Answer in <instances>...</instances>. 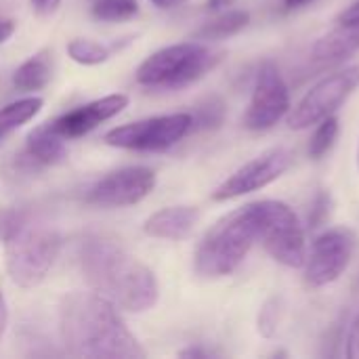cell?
I'll list each match as a JSON object with an SVG mask.
<instances>
[{
  "label": "cell",
  "mask_w": 359,
  "mask_h": 359,
  "mask_svg": "<svg viewBox=\"0 0 359 359\" xmlns=\"http://www.w3.org/2000/svg\"><path fill=\"white\" fill-rule=\"evenodd\" d=\"M248 23H250V15L246 11H227V13L206 21L200 29H196L194 40H200V42L225 40V38L240 34Z\"/></svg>",
  "instance_id": "obj_19"
},
{
  "label": "cell",
  "mask_w": 359,
  "mask_h": 359,
  "mask_svg": "<svg viewBox=\"0 0 359 359\" xmlns=\"http://www.w3.org/2000/svg\"><path fill=\"white\" fill-rule=\"evenodd\" d=\"M126 107H128V95L114 93V95L95 99L86 105H80V107L55 118L53 122H48V126L63 139H80V137L93 133L99 124L122 114Z\"/></svg>",
  "instance_id": "obj_13"
},
{
  "label": "cell",
  "mask_w": 359,
  "mask_h": 359,
  "mask_svg": "<svg viewBox=\"0 0 359 359\" xmlns=\"http://www.w3.org/2000/svg\"><path fill=\"white\" fill-rule=\"evenodd\" d=\"M355 231L349 227H330L320 233L305 259V282L311 288L334 284L349 267L355 252Z\"/></svg>",
  "instance_id": "obj_9"
},
{
  "label": "cell",
  "mask_w": 359,
  "mask_h": 359,
  "mask_svg": "<svg viewBox=\"0 0 359 359\" xmlns=\"http://www.w3.org/2000/svg\"><path fill=\"white\" fill-rule=\"evenodd\" d=\"M59 337L65 353L80 359H143L147 351L128 330L116 305L95 290H76L59 305Z\"/></svg>",
  "instance_id": "obj_1"
},
{
  "label": "cell",
  "mask_w": 359,
  "mask_h": 359,
  "mask_svg": "<svg viewBox=\"0 0 359 359\" xmlns=\"http://www.w3.org/2000/svg\"><path fill=\"white\" fill-rule=\"evenodd\" d=\"M223 114H225V105L221 99H208L204 105H200L198 114L194 116V128L202 126V128H215L223 122Z\"/></svg>",
  "instance_id": "obj_23"
},
{
  "label": "cell",
  "mask_w": 359,
  "mask_h": 359,
  "mask_svg": "<svg viewBox=\"0 0 359 359\" xmlns=\"http://www.w3.org/2000/svg\"><path fill=\"white\" fill-rule=\"evenodd\" d=\"M42 105H44V99L32 95V97H21L0 107V141L13 135L17 128H21L29 120H34L40 114Z\"/></svg>",
  "instance_id": "obj_18"
},
{
  "label": "cell",
  "mask_w": 359,
  "mask_h": 359,
  "mask_svg": "<svg viewBox=\"0 0 359 359\" xmlns=\"http://www.w3.org/2000/svg\"><path fill=\"white\" fill-rule=\"evenodd\" d=\"M23 221H25L23 212L13 208H0V240L4 242Z\"/></svg>",
  "instance_id": "obj_26"
},
{
  "label": "cell",
  "mask_w": 359,
  "mask_h": 359,
  "mask_svg": "<svg viewBox=\"0 0 359 359\" xmlns=\"http://www.w3.org/2000/svg\"><path fill=\"white\" fill-rule=\"evenodd\" d=\"M15 27H17V23L13 19L0 17V44H4L15 34Z\"/></svg>",
  "instance_id": "obj_30"
},
{
  "label": "cell",
  "mask_w": 359,
  "mask_h": 359,
  "mask_svg": "<svg viewBox=\"0 0 359 359\" xmlns=\"http://www.w3.org/2000/svg\"><path fill=\"white\" fill-rule=\"evenodd\" d=\"M61 250V236L48 225L23 221L4 240V267L13 284L19 288L38 286Z\"/></svg>",
  "instance_id": "obj_5"
},
{
  "label": "cell",
  "mask_w": 359,
  "mask_h": 359,
  "mask_svg": "<svg viewBox=\"0 0 359 359\" xmlns=\"http://www.w3.org/2000/svg\"><path fill=\"white\" fill-rule=\"evenodd\" d=\"M347 358H359V316L353 320L347 337Z\"/></svg>",
  "instance_id": "obj_27"
},
{
  "label": "cell",
  "mask_w": 359,
  "mask_h": 359,
  "mask_svg": "<svg viewBox=\"0 0 359 359\" xmlns=\"http://www.w3.org/2000/svg\"><path fill=\"white\" fill-rule=\"evenodd\" d=\"M259 240L257 202L244 204L221 217L200 240L194 255V269L204 280H219L231 276L252 244Z\"/></svg>",
  "instance_id": "obj_3"
},
{
  "label": "cell",
  "mask_w": 359,
  "mask_h": 359,
  "mask_svg": "<svg viewBox=\"0 0 359 359\" xmlns=\"http://www.w3.org/2000/svg\"><path fill=\"white\" fill-rule=\"evenodd\" d=\"M194 130V116L187 111L151 116L116 126L105 133L103 141L111 147L130 151H166Z\"/></svg>",
  "instance_id": "obj_8"
},
{
  "label": "cell",
  "mask_w": 359,
  "mask_h": 359,
  "mask_svg": "<svg viewBox=\"0 0 359 359\" xmlns=\"http://www.w3.org/2000/svg\"><path fill=\"white\" fill-rule=\"evenodd\" d=\"M236 0H206V11H221V8H227L231 6Z\"/></svg>",
  "instance_id": "obj_32"
},
{
  "label": "cell",
  "mask_w": 359,
  "mask_h": 359,
  "mask_svg": "<svg viewBox=\"0 0 359 359\" xmlns=\"http://www.w3.org/2000/svg\"><path fill=\"white\" fill-rule=\"evenodd\" d=\"M53 76V53L48 48H40L29 59H25L13 74V84L21 93L42 90Z\"/></svg>",
  "instance_id": "obj_17"
},
{
  "label": "cell",
  "mask_w": 359,
  "mask_h": 359,
  "mask_svg": "<svg viewBox=\"0 0 359 359\" xmlns=\"http://www.w3.org/2000/svg\"><path fill=\"white\" fill-rule=\"evenodd\" d=\"M290 107V90L280 67L273 61H263L244 114V126L255 133L269 130L288 116Z\"/></svg>",
  "instance_id": "obj_10"
},
{
  "label": "cell",
  "mask_w": 359,
  "mask_h": 359,
  "mask_svg": "<svg viewBox=\"0 0 359 359\" xmlns=\"http://www.w3.org/2000/svg\"><path fill=\"white\" fill-rule=\"evenodd\" d=\"M278 318H280V301L278 299H269L265 301V305L259 311V320H257V328L259 332L269 339L276 334L278 330Z\"/></svg>",
  "instance_id": "obj_24"
},
{
  "label": "cell",
  "mask_w": 359,
  "mask_h": 359,
  "mask_svg": "<svg viewBox=\"0 0 359 359\" xmlns=\"http://www.w3.org/2000/svg\"><path fill=\"white\" fill-rule=\"evenodd\" d=\"M259 242L273 261L284 267L301 269L307 259L305 227L297 212L280 200H259Z\"/></svg>",
  "instance_id": "obj_6"
},
{
  "label": "cell",
  "mask_w": 359,
  "mask_h": 359,
  "mask_svg": "<svg viewBox=\"0 0 359 359\" xmlns=\"http://www.w3.org/2000/svg\"><path fill=\"white\" fill-rule=\"evenodd\" d=\"M151 4H156L158 8H175L179 4H183L185 0H149Z\"/></svg>",
  "instance_id": "obj_34"
},
{
  "label": "cell",
  "mask_w": 359,
  "mask_h": 359,
  "mask_svg": "<svg viewBox=\"0 0 359 359\" xmlns=\"http://www.w3.org/2000/svg\"><path fill=\"white\" fill-rule=\"evenodd\" d=\"M111 50H114L111 46H105V44L88 40V38H76L67 44V55L80 65L105 63L111 57Z\"/></svg>",
  "instance_id": "obj_20"
},
{
  "label": "cell",
  "mask_w": 359,
  "mask_h": 359,
  "mask_svg": "<svg viewBox=\"0 0 359 359\" xmlns=\"http://www.w3.org/2000/svg\"><path fill=\"white\" fill-rule=\"evenodd\" d=\"M358 284H359V278H358Z\"/></svg>",
  "instance_id": "obj_37"
},
{
  "label": "cell",
  "mask_w": 359,
  "mask_h": 359,
  "mask_svg": "<svg viewBox=\"0 0 359 359\" xmlns=\"http://www.w3.org/2000/svg\"><path fill=\"white\" fill-rule=\"evenodd\" d=\"M139 13V2L137 0H95L90 6V15L97 21H126L133 19Z\"/></svg>",
  "instance_id": "obj_21"
},
{
  "label": "cell",
  "mask_w": 359,
  "mask_h": 359,
  "mask_svg": "<svg viewBox=\"0 0 359 359\" xmlns=\"http://www.w3.org/2000/svg\"><path fill=\"white\" fill-rule=\"evenodd\" d=\"M358 166H359V147H358Z\"/></svg>",
  "instance_id": "obj_36"
},
{
  "label": "cell",
  "mask_w": 359,
  "mask_h": 359,
  "mask_svg": "<svg viewBox=\"0 0 359 359\" xmlns=\"http://www.w3.org/2000/svg\"><path fill=\"white\" fill-rule=\"evenodd\" d=\"M286 2V8H299V6H305L313 0H284Z\"/></svg>",
  "instance_id": "obj_35"
},
{
  "label": "cell",
  "mask_w": 359,
  "mask_h": 359,
  "mask_svg": "<svg viewBox=\"0 0 359 359\" xmlns=\"http://www.w3.org/2000/svg\"><path fill=\"white\" fill-rule=\"evenodd\" d=\"M6 326H8V307H6V301H4V297L0 292V341L4 337Z\"/></svg>",
  "instance_id": "obj_31"
},
{
  "label": "cell",
  "mask_w": 359,
  "mask_h": 359,
  "mask_svg": "<svg viewBox=\"0 0 359 359\" xmlns=\"http://www.w3.org/2000/svg\"><path fill=\"white\" fill-rule=\"evenodd\" d=\"M223 53L212 50L200 40L164 46L149 55L137 69V82L147 88L179 90L204 78Z\"/></svg>",
  "instance_id": "obj_4"
},
{
  "label": "cell",
  "mask_w": 359,
  "mask_h": 359,
  "mask_svg": "<svg viewBox=\"0 0 359 359\" xmlns=\"http://www.w3.org/2000/svg\"><path fill=\"white\" fill-rule=\"evenodd\" d=\"M339 130H341V126H339L337 114L330 116V118H326V120H322V122H318L316 124V130L311 135V141H309V156L313 160H322L334 147L337 137H339Z\"/></svg>",
  "instance_id": "obj_22"
},
{
  "label": "cell",
  "mask_w": 359,
  "mask_h": 359,
  "mask_svg": "<svg viewBox=\"0 0 359 359\" xmlns=\"http://www.w3.org/2000/svg\"><path fill=\"white\" fill-rule=\"evenodd\" d=\"M200 221V208L177 204V206H164L158 212H154L145 223L143 231L149 238L158 240H185Z\"/></svg>",
  "instance_id": "obj_14"
},
{
  "label": "cell",
  "mask_w": 359,
  "mask_h": 359,
  "mask_svg": "<svg viewBox=\"0 0 359 359\" xmlns=\"http://www.w3.org/2000/svg\"><path fill=\"white\" fill-rule=\"evenodd\" d=\"M339 23L358 25L359 23V0L351 2L349 6H345V8H343V13L339 15Z\"/></svg>",
  "instance_id": "obj_28"
},
{
  "label": "cell",
  "mask_w": 359,
  "mask_h": 359,
  "mask_svg": "<svg viewBox=\"0 0 359 359\" xmlns=\"http://www.w3.org/2000/svg\"><path fill=\"white\" fill-rule=\"evenodd\" d=\"M156 172L147 166H124L101 177L86 194V202L101 208L135 206L156 189Z\"/></svg>",
  "instance_id": "obj_12"
},
{
  "label": "cell",
  "mask_w": 359,
  "mask_h": 359,
  "mask_svg": "<svg viewBox=\"0 0 359 359\" xmlns=\"http://www.w3.org/2000/svg\"><path fill=\"white\" fill-rule=\"evenodd\" d=\"M359 88V63L337 69L318 80L301 101L290 107L286 122L292 130H305L334 116Z\"/></svg>",
  "instance_id": "obj_7"
},
{
  "label": "cell",
  "mask_w": 359,
  "mask_h": 359,
  "mask_svg": "<svg viewBox=\"0 0 359 359\" xmlns=\"http://www.w3.org/2000/svg\"><path fill=\"white\" fill-rule=\"evenodd\" d=\"M332 210V196L328 191H320L311 204V212H309V227L318 229L326 223V219L330 217Z\"/></svg>",
  "instance_id": "obj_25"
},
{
  "label": "cell",
  "mask_w": 359,
  "mask_h": 359,
  "mask_svg": "<svg viewBox=\"0 0 359 359\" xmlns=\"http://www.w3.org/2000/svg\"><path fill=\"white\" fill-rule=\"evenodd\" d=\"M59 4H61V0H32V8L42 17L53 15L59 8Z\"/></svg>",
  "instance_id": "obj_29"
},
{
  "label": "cell",
  "mask_w": 359,
  "mask_h": 359,
  "mask_svg": "<svg viewBox=\"0 0 359 359\" xmlns=\"http://www.w3.org/2000/svg\"><path fill=\"white\" fill-rule=\"evenodd\" d=\"M65 139L59 137L48 124L34 128L25 139V156L42 166H55L67 160Z\"/></svg>",
  "instance_id": "obj_16"
},
{
  "label": "cell",
  "mask_w": 359,
  "mask_h": 359,
  "mask_svg": "<svg viewBox=\"0 0 359 359\" xmlns=\"http://www.w3.org/2000/svg\"><path fill=\"white\" fill-rule=\"evenodd\" d=\"M359 50V23L358 25H347V23H339L337 29H332L330 34L322 36L313 48H311V59L322 61V63H334L341 61L353 53Z\"/></svg>",
  "instance_id": "obj_15"
},
{
  "label": "cell",
  "mask_w": 359,
  "mask_h": 359,
  "mask_svg": "<svg viewBox=\"0 0 359 359\" xmlns=\"http://www.w3.org/2000/svg\"><path fill=\"white\" fill-rule=\"evenodd\" d=\"M80 267L90 290L124 311H149L160 299L156 273L111 240H86L80 250Z\"/></svg>",
  "instance_id": "obj_2"
},
{
  "label": "cell",
  "mask_w": 359,
  "mask_h": 359,
  "mask_svg": "<svg viewBox=\"0 0 359 359\" xmlns=\"http://www.w3.org/2000/svg\"><path fill=\"white\" fill-rule=\"evenodd\" d=\"M179 355L181 358H206L208 353L204 349H200V347H189V349H183Z\"/></svg>",
  "instance_id": "obj_33"
},
{
  "label": "cell",
  "mask_w": 359,
  "mask_h": 359,
  "mask_svg": "<svg viewBox=\"0 0 359 359\" xmlns=\"http://www.w3.org/2000/svg\"><path fill=\"white\" fill-rule=\"evenodd\" d=\"M292 166V154L286 147H271L263 151L261 156L252 158L244 166H240L236 172H231L215 191V202H227L242 198L246 194L259 191L271 183H276L288 168Z\"/></svg>",
  "instance_id": "obj_11"
}]
</instances>
